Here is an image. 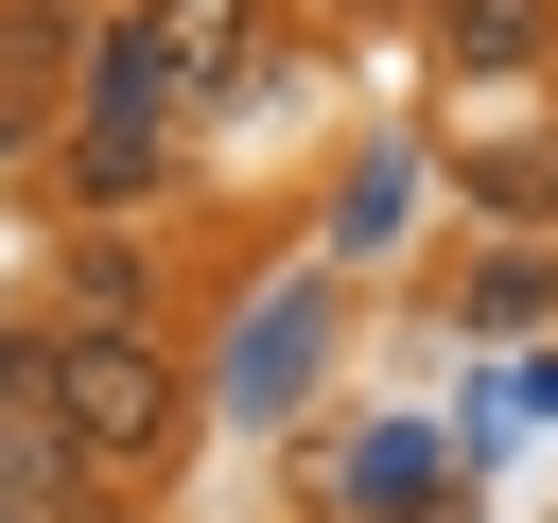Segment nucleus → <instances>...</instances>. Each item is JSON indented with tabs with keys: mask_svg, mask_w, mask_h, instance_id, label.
Masks as SVG:
<instances>
[{
	"mask_svg": "<svg viewBox=\"0 0 558 523\" xmlns=\"http://www.w3.org/2000/svg\"><path fill=\"white\" fill-rule=\"evenodd\" d=\"M52 314H157V262L87 227V244H70V279H52Z\"/></svg>",
	"mask_w": 558,
	"mask_h": 523,
	"instance_id": "5",
	"label": "nucleus"
},
{
	"mask_svg": "<svg viewBox=\"0 0 558 523\" xmlns=\"http://www.w3.org/2000/svg\"><path fill=\"white\" fill-rule=\"evenodd\" d=\"M122 192H157V122L87 105V139H70V209H122Z\"/></svg>",
	"mask_w": 558,
	"mask_h": 523,
	"instance_id": "4",
	"label": "nucleus"
},
{
	"mask_svg": "<svg viewBox=\"0 0 558 523\" xmlns=\"http://www.w3.org/2000/svg\"><path fill=\"white\" fill-rule=\"evenodd\" d=\"M418 523H436V506H418Z\"/></svg>",
	"mask_w": 558,
	"mask_h": 523,
	"instance_id": "6",
	"label": "nucleus"
},
{
	"mask_svg": "<svg viewBox=\"0 0 558 523\" xmlns=\"http://www.w3.org/2000/svg\"><path fill=\"white\" fill-rule=\"evenodd\" d=\"M52 52H70V17L52 0H0V157L52 139Z\"/></svg>",
	"mask_w": 558,
	"mask_h": 523,
	"instance_id": "3",
	"label": "nucleus"
},
{
	"mask_svg": "<svg viewBox=\"0 0 558 523\" xmlns=\"http://www.w3.org/2000/svg\"><path fill=\"white\" fill-rule=\"evenodd\" d=\"M35 331H52V401H70L87 488H105V471H174V436H192L174 331H157V314H35Z\"/></svg>",
	"mask_w": 558,
	"mask_h": 523,
	"instance_id": "1",
	"label": "nucleus"
},
{
	"mask_svg": "<svg viewBox=\"0 0 558 523\" xmlns=\"http://www.w3.org/2000/svg\"><path fill=\"white\" fill-rule=\"evenodd\" d=\"M418 35H436V70H471V87L558 70V0H453V17H418Z\"/></svg>",
	"mask_w": 558,
	"mask_h": 523,
	"instance_id": "2",
	"label": "nucleus"
}]
</instances>
